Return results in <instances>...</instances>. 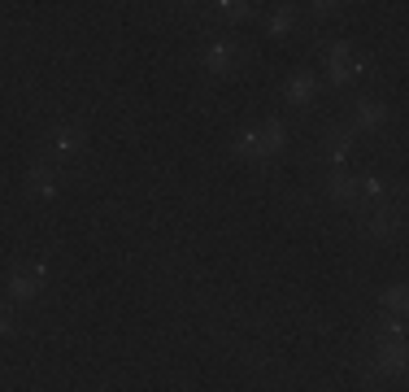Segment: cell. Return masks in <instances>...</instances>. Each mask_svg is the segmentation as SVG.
Wrapping results in <instances>:
<instances>
[{
	"instance_id": "7c38bea8",
	"label": "cell",
	"mask_w": 409,
	"mask_h": 392,
	"mask_svg": "<svg viewBox=\"0 0 409 392\" xmlns=\"http://www.w3.org/2000/svg\"><path fill=\"white\" fill-rule=\"evenodd\" d=\"M331 192H335V196H353V183H349V179H335Z\"/></svg>"
},
{
	"instance_id": "ba28073f",
	"label": "cell",
	"mask_w": 409,
	"mask_h": 392,
	"mask_svg": "<svg viewBox=\"0 0 409 392\" xmlns=\"http://www.w3.org/2000/svg\"><path fill=\"white\" fill-rule=\"evenodd\" d=\"M31 188H35V192H53V170L35 166V170H31Z\"/></svg>"
},
{
	"instance_id": "3957f363",
	"label": "cell",
	"mask_w": 409,
	"mask_h": 392,
	"mask_svg": "<svg viewBox=\"0 0 409 392\" xmlns=\"http://www.w3.org/2000/svg\"><path fill=\"white\" fill-rule=\"evenodd\" d=\"M40 279H44V275L40 270H18V275H13V297H31V292H35L40 288Z\"/></svg>"
},
{
	"instance_id": "52a82bcc",
	"label": "cell",
	"mask_w": 409,
	"mask_h": 392,
	"mask_svg": "<svg viewBox=\"0 0 409 392\" xmlns=\"http://www.w3.org/2000/svg\"><path fill=\"white\" fill-rule=\"evenodd\" d=\"M53 149H57V153H74V149H78V131H70V126H61L57 136H53Z\"/></svg>"
},
{
	"instance_id": "6da1fadb",
	"label": "cell",
	"mask_w": 409,
	"mask_h": 392,
	"mask_svg": "<svg viewBox=\"0 0 409 392\" xmlns=\"http://www.w3.org/2000/svg\"><path fill=\"white\" fill-rule=\"evenodd\" d=\"M274 149H283V126H274V122L266 131H249V136L240 140V153L244 157H266Z\"/></svg>"
},
{
	"instance_id": "7a4b0ae2",
	"label": "cell",
	"mask_w": 409,
	"mask_h": 392,
	"mask_svg": "<svg viewBox=\"0 0 409 392\" xmlns=\"http://www.w3.org/2000/svg\"><path fill=\"white\" fill-rule=\"evenodd\" d=\"M349 74H353V61H349V44H335V48H331V79H335V83H344Z\"/></svg>"
},
{
	"instance_id": "5b68a950",
	"label": "cell",
	"mask_w": 409,
	"mask_h": 392,
	"mask_svg": "<svg viewBox=\"0 0 409 392\" xmlns=\"http://www.w3.org/2000/svg\"><path fill=\"white\" fill-rule=\"evenodd\" d=\"M287 96H292V101H297V105H305L309 96H314V79H309V74H292V83H287Z\"/></svg>"
},
{
	"instance_id": "9c48e42d",
	"label": "cell",
	"mask_w": 409,
	"mask_h": 392,
	"mask_svg": "<svg viewBox=\"0 0 409 392\" xmlns=\"http://www.w3.org/2000/svg\"><path fill=\"white\" fill-rule=\"evenodd\" d=\"M349 144H353V136H349V131H331V157H335V161L349 153Z\"/></svg>"
},
{
	"instance_id": "277c9868",
	"label": "cell",
	"mask_w": 409,
	"mask_h": 392,
	"mask_svg": "<svg viewBox=\"0 0 409 392\" xmlns=\"http://www.w3.org/2000/svg\"><path fill=\"white\" fill-rule=\"evenodd\" d=\"M205 61H209V70H226V65H231V44H226V40H218V44H209V53H205Z\"/></svg>"
},
{
	"instance_id": "4fadbf2b",
	"label": "cell",
	"mask_w": 409,
	"mask_h": 392,
	"mask_svg": "<svg viewBox=\"0 0 409 392\" xmlns=\"http://www.w3.org/2000/svg\"><path fill=\"white\" fill-rule=\"evenodd\" d=\"M9 332V314H5V309H0V336H5Z\"/></svg>"
},
{
	"instance_id": "30bf717a",
	"label": "cell",
	"mask_w": 409,
	"mask_h": 392,
	"mask_svg": "<svg viewBox=\"0 0 409 392\" xmlns=\"http://www.w3.org/2000/svg\"><path fill=\"white\" fill-rule=\"evenodd\" d=\"M270 31H274V35H287V31H292V13H279V18L270 22Z\"/></svg>"
},
{
	"instance_id": "8fae6325",
	"label": "cell",
	"mask_w": 409,
	"mask_h": 392,
	"mask_svg": "<svg viewBox=\"0 0 409 392\" xmlns=\"http://www.w3.org/2000/svg\"><path fill=\"white\" fill-rule=\"evenodd\" d=\"M226 18H249V5H222Z\"/></svg>"
},
{
	"instance_id": "8992f818",
	"label": "cell",
	"mask_w": 409,
	"mask_h": 392,
	"mask_svg": "<svg viewBox=\"0 0 409 392\" xmlns=\"http://www.w3.org/2000/svg\"><path fill=\"white\" fill-rule=\"evenodd\" d=\"M357 122H362V126H379L383 122V105L362 101V105H357Z\"/></svg>"
}]
</instances>
